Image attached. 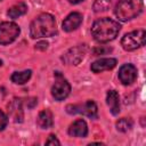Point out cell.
Here are the masks:
<instances>
[{
	"instance_id": "6da1fadb",
	"label": "cell",
	"mask_w": 146,
	"mask_h": 146,
	"mask_svg": "<svg viewBox=\"0 0 146 146\" xmlns=\"http://www.w3.org/2000/svg\"><path fill=\"white\" fill-rule=\"evenodd\" d=\"M120 30H121V26L117 22L108 17H105V18L97 19L92 24L91 34L96 41L100 43H105L114 40L117 36Z\"/></svg>"
},
{
	"instance_id": "7a4b0ae2",
	"label": "cell",
	"mask_w": 146,
	"mask_h": 146,
	"mask_svg": "<svg viewBox=\"0 0 146 146\" xmlns=\"http://www.w3.org/2000/svg\"><path fill=\"white\" fill-rule=\"evenodd\" d=\"M30 33L33 39L55 35L57 33V24H56L55 17L47 13L39 15L31 23Z\"/></svg>"
},
{
	"instance_id": "3957f363",
	"label": "cell",
	"mask_w": 146,
	"mask_h": 146,
	"mask_svg": "<svg viewBox=\"0 0 146 146\" xmlns=\"http://www.w3.org/2000/svg\"><path fill=\"white\" fill-rule=\"evenodd\" d=\"M144 9L143 0H121L115 7V16L122 21L127 22L137 17Z\"/></svg>"
},
{
	"instance_id": "277c9868",
	"label": "cell",
	"mask_w": 146,
	"mask_h": 146,
	"mask_svg": "<svg viewBox=\"0 0 146 146\" xmlns=\"http://www.w3.org/2000/svg\"><path fill=\"white\" fill-rule=\"evenodd\" d=\"M144 44H145V31L144 30H137V31L127 33L121 40V46L127 51L136 50L137 48L143 47Z\"/></svg>"
},
{
	"instance_id": "5b68a950",
	"label": "cell",
	"mask_w": 146,
	"mask_h": 146,
	"mask_svg": "<svg viewBox=\"0 0 146 146\" xmlns=\"http://www.w3.org/2000/svg\"><path fill=\"white\" fill-rule=\"evenodd\" d=\"M71 91V86L67 82V80L63 76V74L60 72H55V83L51 88V95L52 97L60 102L64 100Z\"/></svg>"
},
{
	"instance_id": "8992f818",
	"label": "cell",
	"mask_w": 146,
	"mask_h": 146,
	"mask_svg": "<svg viewBox=\"0 0 146 146\" xmlns=\"http://www.w3.org/2000/svg\"><path fill=\"white\" fill-rule=\"evenodd\" d=\"M66 112L68 114H83L91 119H97L98 110L97 105L94 100H87L83 104H75V105H67Z\"/></svg>"
},
{
	"instance_id": "52a82bcc",
	"label": "cell",
	"mask_w": 146,
	"mask_h": 146,
	"mask_svg": "<svg viewBox=\"0 0 146 146\" xmlns=\"http://www.w3.org/2000/svg\"><path fill=\"white\" fill-rule=\"evenodd\" d=\"M19 27L13 22L0 23V44H9L19 35Z\"/></svg>"
},
{
	"instance_id": "ba28073f",
	"label": "cell",
	"mask_w": 146,
	"mask_h": 146,
	"mask_svg": "<svg viewBox=\"0 0 146 146\" xmlns=\"http://www.w3.org/2000/svg\"><path fill=\"white\" fill-rule=\"evenodd\" d=\"M86 50H87V47L84 44L73 47L64 54V56L62 57V60L67 65H78L83 59L86 55Z\"/></svg>"
},
{
	"instance_id": "9c48e42d",
	"label": "cell",
	"mask_w": 146,
	"mask_h": 146,
	"mask_svg": "<svg viewBox=\"0 0 146 146\" xmlns=\"http://www.w3.org/2000/svg\"><path fill=\"white\" fill-rule=\"evenodd\" d=\"M119 79L124 86H129L137 79V68L132 64H124L119 70Z\"/></svg>"
},
{
	"instance_id": "30bf717a",
	"label": "cell",
	"mask_w": 146,
	"mask_h": 146,
	"mask_svg": "<svg viewBox=\"0 0 146 146\" xmlns=\"http://www.w3.org/2000/svg\"><path fill=\"white\" fill-rule=\"evenodd\" d=\"M116 66V59L115 58H100L98 60H95L90 65V70L94 73H100L103 71L112 70Z\"/></svg>"
},
{
	"instance_id": "8fae6325",
	"label": "cell",
	"mask_w": 146,
	"mask_h": 146,
	"mask_svg": "<svg viewBox=\"0 0 146 146\" xmlns=\"http://www.w3.org/2000/svg\"><path fill=\"white\" fill-rule=\"evenodd\" d=\"M82 15L80 13H71L63 22V30L66 32H72L76 30L82 23Z\"/></svg>"
},
{
	"instance_id": "7c38bea8",
	"label": "cell",
	"mask_w": 146,
	"mask_h": 146,
	"mask_svg": "<svg viewBox=\"0 0 146 146\" xmlns=\"http://www.w3.org/2000/svg\"><path fill=\"white\" fill-rule=\"evenodd\" d=\"M68 135L72 137H86L88 135V127L86 121L82 119L74 121L68 128Z\"/></svg>"
},
{
	"instance_id": "4fadbf2b",
	"label": "cell",
	"mask_w": 146,
	"mask_h": 146,
	"mask_svg": "<svg viewBox=\"0 0 146 146\" xmlns=\"http://www.w3.org/2000/svg\"><path fill=\"white\" fill-rule=\"evenodd\" d=\"M9 114L14 122H23L24 119V112H23V106H22V99L15 98L10 105H9Z\"/></svg>"
},
{
	"instance_id": "5bb4252c",
	"label": "cell",
	"mask_w": 146,
	"mask_h": 146,
	"mask_svg": "<svg viewBox=\"0 0 146 146\" xmlns=\"http://www.w3.org/2000/svg\"><path fill=\"white\" fill-rule=\"evenodd\" d=\"M106 103L113 115H117L120 113V97L115 90H108L106 96Z\"/></svg>"
},
{
	"instance_id": "9a60e30c",
	"label": "cell",
	"mask_w": 146,
	"mask_h": 146,
	"mask_svg": "<svg viewBox=\"0 0 146 146\" xmlns=\"http://www.w3.org/2000/svg\"><path fill=\"white\" fill-rule=\"evenodd\" d=\"M36 123L40 128L42 129H48L52 125L54 121H52V113L49 110H43L39 113L38 119H36Z\"/></svg>"
},
{
	"instance_id": "2e32d148",
	"label": "cell",
	"mask_w": 146,
	"mask_h": 146,
	"mask_svg": "<svg viewBox=\"0 0 146 146\" xmlns=\"http://www.w3.org/2000/svg\"><path fill=\"white\" fill-rule=\"evenodd\" d=\"M26 11H27V6H26L25 3H23V2H19V3H17V5H14L13 7H10V8L8 9V11H7V15H8L10 18L16 19V18H18L19 16L24 15Z\"/></svg>"
},
{
	"instance_id": "e0dca14e",
	"label": "cell",
	"mask_w": 146,
	"mask_h": 146,
	"mask_svg": "<svg viewBox=\"0 0 146 146\" xmlns=\"http://www.w3.org/2000/svg\"><path fill=\"white\" fill-rule=\"evenodd\" d=\"M31 75H32L31 70H25L22 72H15L11 75V81L16 84H24L30 80Z\"/></svg>"
},
{
	"instance_id": "ac0fdd59",
	"label": "cell",
	"mask_w": 146,
	"mask_h": 146,
	"mask_svg": "<svg viewBox=\"0 0 146 146\" xmlns=\"http://www.w3.org/2000/svg\"><path fill=\"white\" fill-rule=\"evenodd\" d=\"M116 130L120 131V132H127L129 130H131V128L133 127V121L130 119V117H122L120 119L116 124Z\"/></svg>"
},
{
	"instance_id": "d6986e66",
	"label": "cell",
	"mask_w": 146,
	"mask_h": 146,
	"mask_svg": "<svg viewBox=\"0 0 146 146\" xmlns=\"http://www.w3.org/2000/svg\"><path fill=\"white\" fill-rule=\"evenodd\" d=\"M113 0H96L94 3V10L96 13L100 11H106L111 8Z\"/></svg>"
},
{
	"instance_id": "ffe728a7",
	"label": "cell",
	"mask_w": 146,
	"mask_h": 146,
	"mask_svg": "<svg viewBox=\"0 0 146 146\" xmlns=\"http://www.w3.org/2000/svg\"><path fill=\"white\" fill-rule=\"evenodd\" d=\"M110 51H112V48H107V47H104V46L96 47V48L92 50V52H94L95 56H98V55H105V54H107V52H110Z\"/></svg>"
},
{
	"instance_id": "44dd1931",
	"label": "cell",
	"mask_w": 146,
	"mask_h": 146,
	"mask_svg": "<svg viewBox=\"0 0 146 146\" xmlns=\"http://www.w3.org/2000/svg\"><path fill=\"white\" fill-rule=\"evenodd\" d=\"M7 123H8V117H7V115L0 110V131H2V130L6 128Z\"/></svg>"
},
{
	"instance_id": "7402d4cb",
	"label": "cell",
	"mask_w": 146,
	"mask_h": 146,
	"mask_svg": "<svg viewBox=\"0 0 146 146\" xmlns=\"http://www.w3.org/2000/svg\"><path fill=\"white\" fill-rule=\"evenodd\" d=\"M46 145H60V143L55 135H50L49 138L46 140Z\"/></svg>"
},
{
	"instance_id": "603a6c76",
	"label": "cell",
	"mask_w": 146,
	"mask_h": 146,
	"mask_svg": "<svg viewBox=\"0 0 146 146\" xmlns=\"http://www.w3.org/2000/svg\"><path fill=\"white\" fill-rule=\"evenodd\" d=\"M47 48H48V42H47V41H40V42H38V43L35 44V49H36V50L43 51V50H46Z\"/></svg>"
},
{
	"instance_id": "cb8c5ba5",
	"label": "cell",
	"mask_w": 146,
	"mask_h": 146,
	"mask_svg": "<svg viewBox=\"0 0 146 146\" xmlns=\"http://www.w3.org/2000/svg\"><path fill=\"white\" fill-rule=\"evenodd\" d=\"M36 104V98H29L27 102H26V105L29 108H33Z\"/></svg>"
},
{
	"instance_id": "d4e9b609",
	"label": "cell",
	"mask_w": 146,
	"mask_h": 146,
	"mask_svg": "<svg viewBox=\"0 0 146 146\" xmlns=\"http://www.w3.org/2000/svg\"><path fill=\"white\" fill-rule=\"evenodd\" d=\"M71 3H74V5H76V3H80V2H82L83 0H68Z\"/></svg>"
},
{
	"instance_id": "484cf974",
	"label": "cell",
	"mask_w": 146,
	"mask_h": 146,
	"mask_svg": "<svg viewBox=\"0 0 146 146\" xmlns=\"http://www.w3.org/2000/svg\"><path fill=\"white\" fill-rule=\"evenodd\" d=\"M1 65H2V60L0 59V66H1Z\"/></svg>"
},
{
	"instance_id": "4316f807",
	"label": "cell",
	"mask_w": 146,
	"mask_h": 146,
	"mask_svg": "<svg viewBox=\"0 0 146 146\" xmlns=\"http://www.w3.org/2000/svg\"><path fill=\"white\" fill-rule=\"evenodd\" d=\"M0 1H1V0H0Z\"/></svg>"
}]
</instances>
